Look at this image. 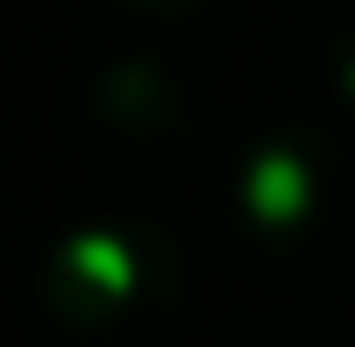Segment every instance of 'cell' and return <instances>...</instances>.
<instances>
[{
	"instance_id": "cell-1",
	"label": "cell",
	"mask_w": 355,
	"mask_h": 347,
	"mask_svg": "<svg viewBox=\"0 0 355 347\" xmlns=\"http://www.w3.org/2000/svg\"><path fill=\"white\" fill-rule=\"evenodd\" d=\"M227 226L280 272L355 265V136L333 121H280L250 136L227 174Z\"/></svg>"
},
{
	"instance_id": "cell-2",
	"label": "cell",
	"mask_w": 355,
	"mask_h": 347,
	"mask_svg": "<svg viewBox=\"0 0 355 347\" xmlns=\"http://www.w3.org/2000/svg\"><path fill=\"white\" fill-rule=\"evenodd\" d=\"M38 317L76 347H137L159 340L189 302V249L159 219H83L46 242L31 272Z\"/></svg>"
},
{
	"instance_id": "cell-3",
	"label": "cell",
	"mask_w": 355,
	"mask_h": 347,
	"mask_svg": "<svg viewBox=\"0 0 355 347\" xmlns=\"http://www.w3.org/2000/svg\"><path fill=\"white\" fill-rule=\"evenodd\" d=\"M76 114H83L91 143H106L129 166H174L205 136L197 91L166 69L159 53H114V61H98L91 83L76 91Z\"/></svg>"
},
{
	"instance_id": "cell-4",
	"label": "cell",
	"mask_w": 355,
	"mask_h": 347,
	"mask_svg": "<svg viewBox=\"0 0 355 347\" xmlns=\"http://www.w3.org/2000/svg\"><path fill=\"white\" fill-rule=\"evenodd\" d=\"M310 61L325 75V91L355 114V0H318V15H310Z\"/></svg>"
},
{
	"instance_id": "cell-5",
	"label": "cell",
	"mask_w": 355,
	"mask_h": 347,
	"mask_svg": "<svg viewBox=\"0 0 355 347\" xmlns=\"http://www.w3.org/2000/svg\"><path fill=\"white\" fill-rule=\"evenodd\" d=\"M121 15H144V23H166V30H182V23H205L219 15L227 0H114Z\"/></svg>"
},
{
	"instance_id": "cell-6",
	"label": "cell",
	"mask_w": 355,
	"mask_h": 347,
	"mask_svg": "<svg viewBox=\"0 0 355 347\" xmlns=\"http://www.w3.org/2000/svg\"><path fill=\"white\" fill-rule=\"evenodd\" d=\"M242 347H333V340H325V332H310V325H287V317H280V325H257Z\"/></svg>"
}]
</instances>
